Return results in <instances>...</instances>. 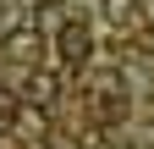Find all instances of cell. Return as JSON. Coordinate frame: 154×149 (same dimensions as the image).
<instances>
[{
    "label": "cell",
    "instance_id": "4",
    "mask_svg": "<svg viewBox=\"0 0 154 149\" xmlns=\"http://www.w3.org/2000/svg\"><path fill=\"white\" fill-rule=\"evenodd\" d=\"M105 17L116 28H132V22H138V0H105Z\"/></svg>",
    "mask_w": 154,
    "mask_h": 149
},
{
    "label": "cell",
    "instance_id": "1",
    "mask_svg": "<svg viewBox=\"0 0 154 149\" xmlns=\"http://www.w3.org/2000/svg\"><path fill=\"white\" fill-rule=\"evenodd\" d=\"M55 44H61V61H66V66H88V55H94V33L72 17V22H61Z\"/></svg>",
    "mask_w": 154,
    "mask_h": 149
},
{
    "label": "cell",
    "instance_id": "2",
    "mask_svg": "<svg viewBox=\"0 0 154 149\" xmlns=\"http://www.w3.org/2000/svg\"><path fill=\"white\" fill-rule=\"evenodd\" d=\"M55 100H61V78L33 66V78H28V105H38V110H44V105H55Z\"/></svg>",
    "mask_w": 154,
    "mask_h": 149
},
{
    "label": "cell",
    "instance_id": "6",
    "mask_svg": "<svg viewBox=\"0 0 154 149\" xmlns=\"http://www.w3.org/2000/svg\"><path fill=\"white\" fill-rule=\"evenodd\" d=\"M17 110H22V105H17V100L6 94V88H0V122H17Z\"/></svg>",
    "mask_w": 154,
    "mask_h": 149
},
{
    "label": "cell",
    "instance_id": "5",
    "mask_svg": "<svg viewBox=\"0 0 154 149\" xmlns=\"http://www.w3.org/2000/svg\"><path fill=\"white\" fill-rule=\"evenodd\" d=\"M83 149H132V144H127L121 133H88V138H83Z\"/></svg>",
    "mask_w": 154,
    "mask_h": 149
},
{
    "label": "cell",
    "instance_id": "3",
    "mask_svg": "<svg viewBox=\"0 0 154 149\" xmlns=\"http://www.w3.org/2000/svg\"><path fill=\"white\" fill-rule=\"evenodd\" d=\"M38 44H44V39H38V22L6 33V55H17V61H38Z\"/></svg>",
    "mask_w": 154,
    "mask_h": 149
}]
</instances>
